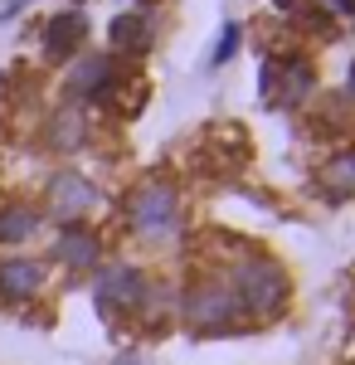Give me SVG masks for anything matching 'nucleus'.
<instances>
[{"label": "nucleus", "mask_w": 355, "mask_h": 365, "mask_svg": "<svg viewBox=\"0 0 355 365\" xmlns=\"http://www.w3.org/2000/svg\"><path fill=\"white\" fill-rule=\"evenodd\" d=\"M224 282H229L234 302L244 312V322H273L292 302V278H287V268L277 263L273 253L234 249L229 268H224Z\"/></svg>", "instance_id": "nucleus-1"}, {"label": "nucleus", "mask_w": 355, "mask_h": 365, "mask_svg": "<svg viewBox=\"0 0 355 365\" xmlns=\"http://www.w3.org/2000/svg\"><path fill=\"white\" fill-rule=\"evenodd\" d=\"M122 215H127V229L137 234L141 244H170L180 234L185 205H180V190H175L170 175H146V180L132 185Z\"/></svg>", "instance_id": "nucleus-2"}, {"label": "nucleus", "mask_w": 355, "mask_h": 365, "mask_svg": "<svg viewBox=\"0 0 355 365\" xmlns=\"http://www.w3.org/2000/svg\"><path fill=\"white\" fill-rule=\"evenodd\" d=\"M175 307L185 317V327H195V331H229V327L244 322V312L234 302L224 273H200V278H190V287L180 292Z\"/></svg>", "instance_id": "nucleus-3"}, {"label": "nucleus", "mask_w": 355, "mask_h": 365, "mask_svg": "<svg viewBox=\"0 0 355 365\" xmlns=\"http://www.w3.org/2000/svg\"><path fill=\"white\" fill-rule=\"evenodd\" d=\"M146 287L151 278L141 273L137 263H103L98 273H93V307L103 322H132L141 317V302H146Z\"/></svg>", "instance_id": "nucleus-4"}, {"label": "nucleus", "mask_w": 355, "mask_h": 365, "mask_svg": "<svg viewBox=\"0 0 355 365\" xmlns=\"http://www.w3.org/2000/svg\"><path fill=\"white\" fill-rule=\"evenodd\" d=\"M103 205V190H98V180L93 175H83L73 166H58L49 180H44V200H39V210H44V220H54V225H88V215Z\"/></svg>", "instance_id": "nucleus-5"}, {"label": "nucleus", "mask_w": 355, "mask_h": 365, "mask_svg": "<svg viewBox=\"0 0 355 365\" xmlns=\"http://www.w3.org/2000/svg\"><path fill=\"white\" fill-rule=\"evenodd\" d=\"M63 93H68V103H112L117 93H122V68H117V58L112 54H78L68 63V73H63Z\"/></svg>", "instance_id": "nucleus-6"}, {"label": "nucleus", "mask_w": 355, "mask_h": 365, "mask_svg": "<svg viewBox=\"0 0 355 365\" xmlns=\"http://www.w3.org/2000/svg\"><path fill=\"white\" fill-rule=\"evenodd\" d=\"M49 287V263L34 258V253H5L0 258V302L10 307H29L39 302Z\"/></svg>", "instance_id": "nucleus-7"}, {"label": "nucleus", "mask_w": 355, "mask_h": 365, "mask_svg": "<svg viewBox=\"0 0 355 365\" xmlns=\"http://www.w3.org/2000/svg\"><path fill=\"white\" fill-rule=\"evenodd\" d=\"M49 258L58 268H68V273H98L103 268V239H98L93 225H58Z\"/></svg>", "instance_id": "nucleus-8"}, {"label": "nucleus", "mask_w": 355, "mask_h": 365, "mask_svg": "<svg viewBox=\"0 0 355 365\" xmlns=\"http://www.w3.org/2000/svg\"><path fill=\"white\" fill-rule=\"evenodd\" d=\"M39 137H44V151H54V156H78L83 146L93 141V117L78 103H58L54 113L44 117Z\"/></svg>", "instance_id": "nucleus-9"}, {"label": "nucleus", "mask_w": 355, "mask_h": 365, "mask_svg": "<svg viewBox=\"0 0 355 365\" xmlns=\"http://www.w3.org/2000/svg\"><path fill=\"white\" fill-rule=\"evenodd\" d=\"M258 83H263V98H277V103L297 108L302 98H312V88H317V68L307 58H268Z\"/></svg>", "instance_id": "nucleus-10"}, {"label": "nucleus", "mask_w": 355, "mask_h": 365, "mask_svg": "<svg viewBox=\"0 0 355 365\" xmlns=\"http://www.w3.org/2000/svg\"><path fill=\"white\" fill-rule=\"evenodd\" d=\"M83 44H88V15L83 10H58L39 29V49L49 63H73L83 54Z\"/></svg>", "instance_id": "nucleus-11"}, {"label": "nucleus", "mask_w": 355, "mask_h": 365, "mask_svg": "<svg viewBox=\"0 0 355 365\" xmlns=\"http://www.w3.org/2000/svg\"><path fill=\"white\" fill-rule=\"evenodd\" d=\"M44 210L34 200H0V249L5 253H20L25 244H34L44 234Z\"/></svg>", "instance_id": "nucleus-12"}, {"label": "nucleus", "mask_w": 355, "mask_h": 365, "mask_svg": "<svg viewBox=\"0 0 355 365\" xmlns=\"http://www.w3.org/2000/svg\"><path fill=\"white\" fill-rule=\"evenodd\" d=\"M151 20L141 15V10H127V15H117L108 25V44H112V58L117 54H127V58H137V54H146L151 49Z\"/></svg>", "instance_id": "nucleus-13"}, {"label": "nucleus", "mask_w": 355, "mask_h": 365, "mask_svg": "<svg viewBox=\"0 0 355 365\" xmlns=\"http://www.w3.org/2000/svg\"><path fill=\"white\" fill-rule=\"evenodd\" d=\"M321 195L326 200H351L355 195V151L351 146H341V151H331L326 161H321Z\"/></svg>", "instance_id": "nucleus-14"}, {"label": "nucleus", "mask_w": 355, "mask_h": 365, "mask_svg": "<svg viewBox=\"0 0 355 365\" xmlns=\"http://www.w3.org/2000/svg\"><path fill=\"white\" fill-rule=\"evenodd\" d=\"M239 44H244V25H239V20H229L224 34H219V44H215V54H210V68H224L229 58L239 54Z\"/></svg>", "instance_id": "nucleus-15"}, {"label": "nucleus", "mask_w": 355, "mask_h": 365, "mask_svg": "<svg viewBox=\"0 0 355 365\" xmlns=\"http://www.w3.org/2000/svg\"><path fill=\"white\" fill-rule=\"evenodd\" d=\"M25 5H29V0H0V25H5V20H15Z\"/></svg>", "instance_id": "nucleus-16"}, {"label": "nucleus", "mask_w": 355, "mask_h": 365, "mask_svg": "<svg viewBox=\"0 0 355 365\" xmlns=\"http://www.w3.org/2000/svg\"><path fill=\"white\" fill-rule=\"evenodd\" d=\"M112 365H146V361H141L137 351H122V356H117V361H112Z\"/></svg>", "instance_id": "nucleus-17"}, {"label": "nucleus", "mask_w": 355, "mask_h": 365, "mask_svg": "<svg viewBox=\"0 0 355 365\" xmlns=\"http://www.w3.org/2000/svg\"><path fill=\"white\" fill-rule=\"evenodd\" d=\"M277 10H297V0H273Z\"/></svg>", "instance_id": "nucleus-18"}, {"label": "nucleus", "mask_w": 355, "mask_h": 365, "mask_svg": "<svg viewBox=\"0 0 355 365\" xmlns=\"http://www.w3.org/2000/svg\"><path fill=\"white\" fill-rule=\"evenodd\" d=\"M351 93H355V63H351Z\"/></svg>", "instance_id": "nucleus-19"}, {"label": "nucleus", "mask_w": 355, "mask_h": 365, "mask_svg": "<svg viewBox=\"0 0 355 365\" xmlns=\"http://www.w3.org/2000/svg\"><path fill=\"white\" fill-rule=\"evenodd\" d=\"M73 5H78V0H73Z\"/></svg>", "instance_id": "nucleus-20"}]
</instances>
